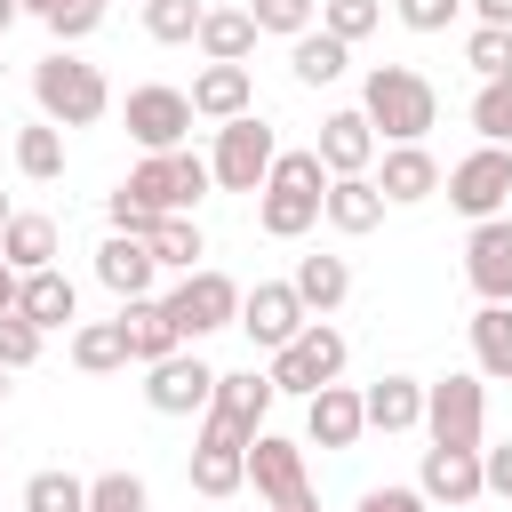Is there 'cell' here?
<instances>
[{"label":"cell","mask_w":512,"mask_h":512,"mask_svg":"<svg viewBox=\"0 0 512 512\" xmlns=\"http://www.w3.org/2000/svg\"><path fill=\"white\" fill-rule=\"evenodd\" d=\"M360 112L376 120L384 144H424L432 120H440V88H432L416 64H376V72L360 80Z\"/></svg>","instance_id":"obj_1"},{"label":"cell","mask_w":512,"mask_h":512,"mask_svg":"<svg viewBox=\"0 0 512 512\" xmlns=\"http://www.w3.org/2000/svg\"><path fill=\"white\" fill-rule=\"evenodd\" d=\"M320 200H328V160L320 152H280L264 192H256V224L272 240H304L320 224Z\"/></svg>","instance_id":"obj_2"},{"label":"cell","mask_w":512,"mask_h":512,"mask_svg":"<svg viewBox=\"0 0 512 512\" xmlns=\"http://www.w3.org/2000/svg\"><path fill=\"white\" fill-rule=\"evenodd\" d=\"M32 104H40V120H56V128H96L104 112H112V80L96 72V64H80V56H40L32 64Z\"/></svg>","instance_id":"obj_3"},{"label":"cell","mask_w":512,"mask_h":512,"mask_svg":"<svg viewBox=\"0 0 512 512\" xmlns=\"http://www.w3.org/2000/svg\"><path fill=\"white\" fill-rule=\"evenodd\" d=\"M120 184H128L144 208H160V216H192V208L216 192V168H208L200 152H144Z\"/></svg>","instance_id":"obj_4"},{"label":"cell","mask_w":512,"mask_h":512,"mask_svg":"<svg viewBox=\"0 0 512 512\" xmlns=\"http://www.w3.org/2000/svg\"><path fill=\"white\" fill-rule=\"evenodd\" d=\"M272 160H280V136H272V120L240 112V120H224V128H216V152H208V168H216V192H264Z\"/></svg>","instance_id":"obj_5"},{"label":"cell","mask_w":512,"mask_h":512,"mask_svg":"<svg viewBox=\"0 0 512 512\" xmlns=\"http://www.w3.org/2000/svg\"><path fill=\"white\" fill-rule=\"evenodd\" d=\"M424 432L440 440V448H480L488 440V384H480V368L464 376H440V384H424Z\"/></svg>","instance_id":"obj_6"},{"label":"cell","mask_w":512,"mask_h":512,"mask_svg":"<svg viewBox=\"0 0 512 512\" xmlns=\"http://www.w3.org/2000/svg\"><path fill=\"white\" fill-rule=\"evenodd\" d=\"M240 280L232 272H216V264H200V272H184L176 288H168V312H176V328H184V344H200V336H216V328H240Z\"/></svg>","instance_id":"obj_7"},{"label":"cell","mask_w":512,"mask_h":512,"mask_svg":"<svg viewBox=\"0 0 512 512\" xmlns=\"http://www.w3.org/2000/svg\"><path fill=\"white\" fill-rule=\"evenodd\" d=\"M344 360H352L344 328L312 320L296 344H280V352H272V384H280V392H296V400H312L320 384H336V376H344Z\"/></svg>","instance_id":"obj_8"},{"label":"cell","mask_w":512,"mask_h":512,"mask_svg":"<svg viewBox=\"0 0 512 512\" xmlns=\"http://www.w3.org/2000/svg\"><path fill=\"white\" fill-rule=\"evenodd\" d=\"M248 488H256L264 504H288V512H320V496H312V472H304V440L256 432V440H248Z\"/></svg>","instance_id":"obj_9"},{"label":"cell","mask_w":512,"mask_h":512,"mask_svg":"<svg viewBox=\"0 0 512 512\" xmlns=\"http://www.w3.org/2000/svg\"><path fill=\"white\" fill-rule=\"evenodd\" d=\"M128 136L144 144V152H184V136H192V88H160V80H144V88H128Z\"/></svg>","instance_id":"obj_10"},{"label":"cell","mask_w":512,"mask_h":512,"mask_svg":"<svg viewBox=\"0 0 512 512\" xmlns=\"http://www.w3.org/2000/svg\"><path fill=\"white\" fill-rule=\"evenodd\" d=\"M248 488V432H232L224 416H200V440H192V496L224 504Z\"/></svg>","instance_id":"obj_11"},{"label":"cell","mask_w":512,"mask_h":512,"mask_svg":"<svg viewBox=\"0 0 512 512\" xmlns=\"http://www.w3.org/2000/svg\"><path fill=\"white\" fill-rule=\"evenodd\" d=\"M440 184H448V208H464L472 224H480V216H504V200H512V144H480V152H464Z\"/></svg>","instance_id":"obj_12"},{"label":"cell","mask_w":512,"mask_h":512,"mask_svg":"<svg viewBox=\"0 0 512 512\" xmlns=\"http://www.w3.org/2000/svg\"><path fill=\"white\" fill-rule=\"evenodd\" d=\"M216 376H224V368H208L200 352H168V360L144 368V400H152V416H208Z\"/></svg>","instance_id":"obj_13"},{"label":"cell","mask_w":512,"mask_h":512,"mask_svg":"<svg viewBox=\"0 0 512 512\" xmlns=\"http://www.w3.org/2000/svg\"><path fill=\"white\" fill-rule=\"evenodd\" d=\"M240 328H248L256 352H280V344H296V336L312 328V312H304L296 280H256V288L240 296Z\"/></svg>","instance_id":"obj_14"},{"label":"cell","mask_w":512,"mask_h":512,"mask_svg":"<svg viewBox=\"0 0 512 512\" xmlns=\"http://www.w3.org/2000/svg\"><path fill=\"white\" fill-rule=\"evenodd\" d=\"M464 280L480 304H512V216H480L464 240Z\"/></svg>","instance_id":"obj_15"},{"label":"cell","mask_w":512,"mask_h":512,"mask_svg":"<svg viewBox=\"0 0 512 512\" xmlns=\"http://www.w3.org/2000/svg\"><path fill=\"white\" fill-rule=\"evenodd\" d=\"M312 152L328 160V176H368L376 152H384V136H376V120H368L360 104H344V112L320 120V144H312Z\"/></svg>","instance_id":"obj_16"},{"label":"cell","mask_w":512,"mask_h":512,"mask_svg":"<svg viewBox=\"0 0 512 512\" xmlns=\"http://www.w3.org/2000/svg\"><path fill=\"white\" fill-rule=\"evenodd\" d=\"M416 488H424V504H480L488 496V472H480V448H424V464H416Z\"/></svg>","instance_id":"obj_17"},{"label":"cell","mask_w":512,"mask_h":512,"mask_svg":"<svg viewBox=\"0 0 512 512\" xmlns=\"http://www.w3.org/2000/svg\"><path fill=\"white\" fill-rule=\"evenodd\" d=\"M272 400H280V384H272V368H224L216 376V400H208V416H224L232 432H264V416H272Z\"/></svg>","instance_id":"obj_18"},{"label":"cell","mask_w":512,"mask_h":512,"mask_svg":"<svg viewBox=\"0 0 512 512\" xmlns=\"http://www.w3.org/2000/svg\"><path fill=\"white\" fill-rule=\"evenodd\" d=\"M360 432H368V400L352 384H320L304 400V440L312 448H360Z\"/></svg>","instance_id":"obj_19"},{"label":"cell","mask_w":512,"mask_h":512,"mask_svg":"<svg viewBox=\"0 0 512 512\" xmlns=\"http://www.w3.org/2000/svg\"><path fill=\"white\" fill-rule=\"evenodd\" d=\"M368 176H376V192H384L392 208H416V200H432V192H440V160H432L424 144H384Z\"/></svg>","instance_id":"obj_20"},{"label":"cell","mask_w":512,"mask_h":512,"mask_svg":"<svg viewBox=\"0 0 512 512\" xmlns=\"http://www.w3.org/2000/svg\"><path fill=\"white\" fill-rule=\"evenodd\" d=\"M152 272H160V256H152V240H136V232H104V248H96V280L128 304V296H152Z\"/></svg>","instance_id":"obj_21"},{"label":"cell","mask_w":512,"mask_h":512,"mask_svg":"<svg viewBox=\"0 0 512 512\" xmlns=\"http://www.w3.org/2000/svg\"><path fill=\"white\" fill-rule=\"evenodd\" d=\"M192 112L200 120H240V112H256V80H248V64H200L192 72Z\"/></svg>","instance_id":"obj_22"},{"label":"cell","mask_w":512,"mask_h":512,"mask_svg":"<svg viewBox=\"0 0 512 512\" xmlns=\"http://www.w3.org/2000/svg\"><path fill=\"white\" fill-rule=\"evenodd\" d=\"M120 320H128V352H136V368H152V360L184 352V328H176L168 296H128V304H120Z\"/></svg>","instance_id":"obj_23"},{"label":"cell","mask_w":512,"mask_h":512,"mask_svg":"<svg viewBox=\"0 0 512 512\" xmlns=\"http://www.w3.org/2000/svg\"><path fill=\"white\" fill-rule=\"evenodd\" d=\"M384 192H376V176H328V200H320V216L344 232V240H360V232H376L384 224Z\"/></svg>","instance_id":"obj_24"},{"label":"cell","mask_w":512,"mask_h":512,"mask_svg":"<svg viewBox=\"0 0 512 512\" xmlns=\"http://www.w3.org/2000/svg\"><path fill=\"white\" fill-rule=\"evenodd\" d=\"M16 312H24L32 328H72V320H80V288H72L56 264H48V272H24V280H16Z\"/></svg>","instance_id":"obj_25"},{"label":"cell","mask_w":512,"mask_h":512,"mask_svg":"<svg viewBox=\"0 0 512 512\" xmlns=\"http://www.w3.org/2000/svg\"><path fill=\"white\" fill-rule=\"evenodd\" d=\"M288 72H296L304 88H328V80H344V72H352V40H336L328 24H312V32H296V40H288Z\"/></svg>","instance_id":"obj_26"},{"label":"cell","mask_w":512,"mask_h":512,"mask_svg":"<svg viewBox=\"0 0 512 512\" xmlns=\"http://www.w3.org/2000/svg\"><path fill=\"white\" fill-rule=\"evenodd\" d=\"M0 256H8L16 272H48V264H56V216L16 208V216L0 224Z\"/></svg>","instance_id":"obj_27"},{"label":"cell","mask_w":512,"mask_h":512,"mask_svg":"<svg viewBox=\"0 0 512 512\" xmlns=\"http://www.w3.org/2000/svg\"><path fill=\"white\" fill-rule=\"evenodd\" d=\"M360 400H368V432H416L424 424V384L416 376H376Z\"/></svg>","instance_id":"obj_28"},{"label":"cell","mask_w":512,"mask_h":512,"mask_svg":"<svg viewBox=\"0 0 512 512\" xmlns=\"http://www.w3.org/2000/svg\"><path fill=\"white\" fill-rule=\"evenodd\" d=\"M136 352H128V320H80L72 328V368L80 376H112V368H128Z\"/></svg>","instance_id":"obj_29"},{"label":"cell","mask_w":512,"mask_h":512,"mask_svg":"<svg viewBox=\"0 0 512 512\" xmlns=\"http://www.w3.org/2000/svg\"><path fill=\"white\" fill-rule=\"evenodd\" d=\"M464 328H472V368L512 384V304H480Z\"/></svg>","instance_id":"obj_30"},{"label":"cell","mask_w":512,"mask_h":512,"mask_svg":"<svg viewBox=\"0 0 512 512\" xmlns=\"http://www.w3.org/2000/svg\"><path fill=\"white\" fill-rule=\"evenodd\" d=\"M288 280H296L304 312H320V320L352 296V264H344V256H296V272H288Z\"/></svg>","instance_id":"obj_31"},{"label":"cell","mask_w":512,"mask_h":512,"mask_svg":"<svg viewBox=\"0 0 512 512\" xmlns=\"http://www.w3.org/2000/svg\"><path fill=\"white\" fill-rule=\"evenodd\" d=\"M248 48H256V16L248 8H208L200 16V56L208 64H248Z\"/></svg>","instance_id":"obj_32"},{"label":"cell","mask_w":512,"mask_h":512,"mask_svg":"<svg viewBox=\"0 0 512 512\" xmlns=\"http://www.w3.org/2000/svg\"><path fill=\"white\" fill-rule=\"evenodd\" d=\"M16 168H24L32 184H56V176H64V128H56V120L16 128Z\"/></svg>","instance_id":"obj_33"},{"label":"cell","mask_w":512,"mask_h":512,"mask_svg":"<svg viewBox=\"0 0 512 512\" xmlns=\"http://www.w3.org/2000/svg\"><path fill=\"white\" fill-rule=\"evenodd\" d=\"M152 256H160V272H200L208 240H200L192 216H160V224H152Z\"/></svg>","instance_id":"obj_34"},{"label":"cell","mask_w":512,"mask_h":512,"mask_svg":"<svg viewBox=\"0 0 512 512\" xmlns=\"http://www.w3.org/2000/svg\"><path fill=\"white\" fill-rule=\"evenodd\" d=\"M472 128H480V144H512V72L472 88Z\"/></svg>","instance_id":"obj_35"},{"label":"cell","mask_w":512,"mask_h":512,"mask_svg":"<svg viewBox=\"0 0 512 512\" xmlns=\"http://www.w3.org/2000/svg\"><path fill=\"white\" fill-rule=\"evenodd\" d=\"M200 0H144V32L160 40V48H184V40H200Z\"/></svg>","instance_id":"obj_36"},{"label":"cell","mask_w":512,"mask_h":512,"mask_svg":"<svg viewBox=\"0 0 512 512\" xmlns=\"http://www.w3.org/2000/svg\"><path fill=\"white\" fill-rule=\"evenodd\" d=\"M24 512H88V480L80 472H32L24 480Z\"/></svg>","instance_id":"obj_37"},{"label":"cell","mask_w":512,"mask_h":512,"mask_svg":"<svg viewBox=\"0 0 512 512\" xmlns=\"http://www.w3.org/2000/svg\"><path fill=\"white\" fill-rule=\"evenodd\" d=\"M88 512H152V488L136 472H96L88 480Z\"/></svg>","instance_id":"obj_38"},{"label":"cell","mask_w":512,"mask_h":512,"mask_svg":"<svg viewBox=\"0 0 512 512\" xmlns=\"http://www.w3.org/2000/svg\"><path fill=\"white\" fill-rule=\"evenodd\" d=\"M320 24H328L336 40H352V48H360V40L384 24V0H320Z\"/></svg>","instance_id":"obj_39"},{"label":"cell","mask_w":512,"mask_h":512,"mask_svg":"<svg viewBox=\"0 0 512 512\" xmlns=\"http://www.w3.org/2000/svg\"><path fill=\"white\" fill-rule=\"evenodd\" d=\"M464 64H472L480 80L512 72V24H472V40H464Z\"/></svg>","instance_id":"obj_40"},{"label":"cell","mask_w":512,"mask_h":512,"mask_svg":"<svg viewBox=\"0 0 512 512\" xmlns=\"http://www.w3.org/2000/svg\"><path fill=\"white\" fill-rule=\"evenodd\" d=\"M248 16H256V32L296 40V32H312V24H320V0H248Z\"/></svg>","instance_id":"obj_41"},{"label":"cell","mask_w":512,"mask_h":512,"mask_svg":"<svg viewBox=\"0 0 512 512\" xmlns=\"http://www.w3.org/2000/svg\"><path fill=\"white\" fill-rule=\"evenodd\" d=\"M40 344H48V328H32V320L8 304V312H0V368H32Z\"/></svg>","instance_id":"obj_42"},{"label":"cell","mask_w":512,"mask_h":512,"mask_svg":"<svg viewBox=\"0 0 512 512\" xmlns=\"http://www.w3.org/2000/svg\"><path fill=\"white\" fill-rule=\"evenodd\" d=\"M104 24V0H64L56 16H48V32H56V48H72V40H88Z\"/></svg>","instance_id":"obj_43"},{"label":"cell","mask_w":512,"mask_h":512,"mask_svg":"<svg viewBox=\"0 0 512 512\" xmlns=\"http://www.w3.org/2000/svg\"><path fill=\"white\" fill-rule=\"evenodd\" d=\"M104 216H112V232H136V240H152V224H160V208H144V200H136L128 184H120V192L104 200Z\"/></svg>","instance_id":"obj_44"},{"label":"cell","mask_w":512,"mask_h":512,"mask_svg":"<svg viewBox=\"0 0 512 512\" xmlns=\"http://www.w3.org/2000/svg\"><path fill=\"white\" fill-rule=\"evenodd\" d=\"M456 8H464V0H392V16H400L408 32H448Z\"/></svg>","instance_id":"obj_45"},{"label":"cell","mask_w":512,"mask_h":512,"mask_svg":"<svg viewBox=\"0 0 512 512\" xmlns=\"http://www.w3.org/2000/svg\"><path fill=\"white\" fill-rule=\"evenodd\" d=\"M352 512H432V504H424V488H400V480H384V488H368Z\"/></svg>","instance_id":"obj_46"},{"label":"cell","mask_w":512,"mask_h":512,"mask_svg":"<svg viewBox=\"0 0 512 512\" xmlns=\"http://www.w3.org/2000/svg\"><path fill=\"white\" fill-rule=\"evenodd\" d=\"M480 472H488V496H504V504H512V440L480 448Z\"/></svg>","instance_id":"obj_47"},{"label":"cell","mask_w":512,"mask_h":512,"mask_svg":"<svg viewBox=\"0 0 512 512\" xmlns=\"http://www.w3.org/2000/svg\"><path fill=\"white\" fill-rule=\"evenodd\" d=\"M464 8H472L480 24H512V0H464Z\"/></svg>","instance_id":"obj_48"},{"label":"cell","mask_w":512,"mask_h":512,"mask_svg":"<svg viewBox=\"0 0 512 512\" xmlns=\"http://www.w3.org/2000/svg\"><path fill=\"white\" fill-rule=\"evenodd\" d=\"M16 280H24V272H16V264H8V256H0V312H8V304H16Z\"/></svg>","instance_id":"obj_49"},{"label":"cell","mask_w":512,"mask_h":512,"mask_svg":"<svg viewBox=\"0 0 512 512\" xmlns=\"http://www.w3.org/2000/svg\"><path fill=\"white\" fill-rule=\"evenodd\" d=\"M56 8H64V0H24V16H40V24H48Z\"/></svg>","instance_id":"obj_50"},{"label":"cell","mask_w":512,"mask_h":512,"mask_svg":"<svg viewBox=\"0 0 512 512\" xmlns=\"http://www.w3.org/2000/svg\"><path fill=\"white\" fill-rule=\"evenodd\" d=\"M16 16H24V0H0V32H8V24H16Z\"/></svg>","instance_id":"obj_51"},{"label":"cell","mask_w":512,"mask_h":512,"mask_svg":"<svg viewBox=\"0 0 512 512\" xmlns=\"http://www.w3.org/2000/svg\"><path fill=\"white\" fill-rule=\"evenodd\" d=\"M8 216H16V208H8V192H0V224H8Z\"/></svg>","instance_id":"obj_52"},{"label":"cell","mask_w":512,"mask_h":512,"mask_svg":"<svg viewBox=\"0 0 512 512\" xmlns=\"http://www.w3.org/2000/svg\"><path fill=\"white\" fill-rule=\"evenodd\" d=\"M8 376H16V368H0V392H8Z\"/></svg>","instance_id":"obj_53"},{"label":"cell","mask_w":512,"mask_h":512,"mask_svg":"<svg viewBox=\"0 0 512 512\" xmlns=\"http://www.w3.org/2000/svg\"><path fill=\"white\" fill-rule=\"evenodd\" d=\"M272 512H288V504H272Z\"/></svg>","instance_id":"obj_54"},{"label":"cell","mask_w":512,"mask_h":512,"mask_svg":"<svg viewBox=\"0 0 512 512\" xmlns=\"http://www.w3.org/2000/svg\"><path fill=\"white\" fill-rule=\"evenodd\" d=\"M136 8H144V0H136Z\"/></svg>","instance_id":"obj_55"},{"label":"cell","mask_w":512,"mask_h":512,"mask_svg":"<svg viewBox=\"0 0 512 512\" xmlns=\"http://www.w3.org/2000/svg\"><path fill=\"white\" fill-rule=\"evenodd\" d=\"M16 512H24V504H16Z\"/></svg>","instance_id":"obj_56"}]
</instances>
